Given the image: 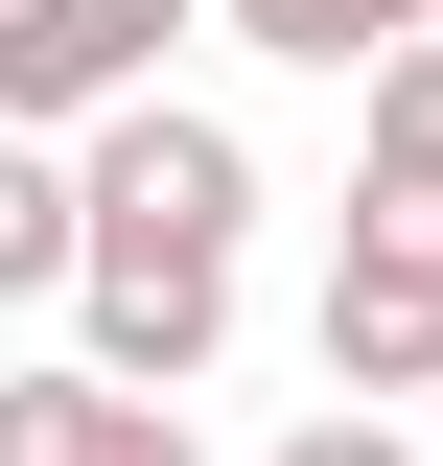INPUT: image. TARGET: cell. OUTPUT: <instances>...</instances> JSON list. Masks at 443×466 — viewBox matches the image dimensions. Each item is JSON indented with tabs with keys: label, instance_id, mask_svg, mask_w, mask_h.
<instances>
[{
	"label": "cell",
	"instance_id": "6da1fadb",
	"mask_svg": "<svg viewBox=\"0 0 443 466\" xmlns=\"http://www.w3.org/2000/svg\"><path fill=\"white\" fill-rule=\"evenodd\" d=\"M233 233H257V140L187 94L94 116L70 140V280H233Z\"/></svg>",
	"mask_w": 443,
	"mask_h": 466
},
{
	"label": "cell",
	"instance_id": "7a4b0ae2",
	"mask_svg": "<svg viewBox=\"0 0 443 466\" xmlns=\"http://www.w3.org/2000/svg\"><path fill=\"white\" fill-rule=\"evenodd\" d=\"M187 47V0H0V140H94Z\"/></svg>",
	"mask_w": 443,
	"mask_h": 466
},
{
	"label": "cell",
	"instance_id": "3957f363",
	"mask_svg": "<svg viewBox=\"0 0 443 466\" xmlns=\"http://www.w3.org/2000/svg\"><path fill=\"white\" fill-rule=\"evenodd\" d=\"M350 94H374V116H350V257L443 280V24H420L397 70H350Z\"/></svg>",
	"mask_w": 443,
	"mask_h": 466
},
{
	"label": "cell",
	"instance_id": "277c9868",
	"mask_svg": "<svg viewBox=\"0 0 443 466\" xmlns=\"http://www.w3.org/2000/svg\"><path fill=\"white\" fill-rule=\"evenodd\" d=\"M397 397H443V280L327 257V420H397Z\"/></svg>",
	"mask_w": 443,
	"mask_h": 466
},
{
	"label": "cell",
	"instance_id": "5b68a950",
	"mask_svg": "<svg viewBox=\"0 0 443 466\" xmlns=\"http://www.w3.org/2000/svg\"><path fill=\"white\" fill-rule=\"evenodd\" d=\"M0 466H211L164 397H94V373H0Z\"/></svg>",
	"mask_w": 443,
	"mask_h": 466
},
{
	"label": "cell",
	"instance_id": "8992f818",
	"mask_svg": "<svg viewBox=\"0 0 443 466\" xmlns=\"http://www.w3.org/2000/svg\"><path fill=\"white\" fill-rule=\"evenodd\" d=\"M233 47H280V70H397L420 47V0H211Z\"/></svg>",
	"mask_w": 443,
	"mask_h": 466
},
{
	"label": "cell",
	"instance_id": "52a82bcc",
	"mask_svg": "<svg viewBox=\"0 0 443 466\" xmlns=\"http://www.w3.org/2000/svg\"><path fill=\"white\" fill-rule=\"evenodd\" d=\"M0 303H70V140H0Z\"/></svg>",
	"mask_w": 443,
	"mask_h": 466
},
{
	"label": "cell",
	"instance_id": "ba28073f",
	"mask_svg": "<svg viewBox=\"0 0 443 466\" xmlns=\"http://www.w3.org/2000/svg\"><path fill=\"white\" fill-rule=\"evenodd\" d=\"M280 466H420V443H397V420H304Z\"/></svg>",
	"mask_w": 443,
	"mask_h": 466
},
{
	"label": "cell",
	"instance_id": "9c48e42d",
	"mask_svg": "<svg viewBox=\"0 0 443 466\" xmlns=\"http://www.w3.org/2000/svg\"><path fill=\"white\" fill-rule=\"evenodd\" d=\"M420 24H443V0H420Z\"/></svg>",
	"mask_w": 443,
	"mask_h": 466
},
{
	"label": "cell",
	"instance_id": "30bf717a",
	"mask_svg": "<svg viewBox=\"0 0 443 466\" xmlns=\"http://www.w3.org/2000/svg\"><path fill=\"white\" fill-rule=\"evenodd\" d=\"M420 466H443V443H420Z\"/></svg>",
	"mask_w": 443,
	"mask_h": 466
}]
</instances>
